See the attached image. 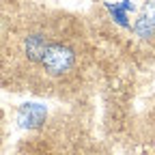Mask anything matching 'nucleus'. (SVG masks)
I'll return each mask as SVG.
<instances>
[]
</instances>
